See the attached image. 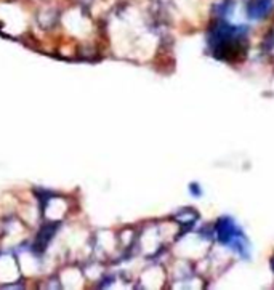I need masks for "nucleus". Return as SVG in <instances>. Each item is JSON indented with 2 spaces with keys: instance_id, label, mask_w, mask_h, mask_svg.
<instances>
[{
  "instance_id": "nucleus-1",
  "label": "nucleus",
  "mask_w": 274,
  "mask_h": 290,
  "mask_svg": "<svg viewBox=\"0 0 274 290\" xmlns=\"http://www.w3.org/2000/svg\"><path fill=\"white\" fill-rule=\"evenodd\" d=\"M216 234H218V240L221 244H236L234 245L236 250L239 253L245 255L244 236L231 218H220L218 220V223H216Z\"/></svg>"
},
{
  "instance_id": "nucleus-2",
  "label": "nucleus",
  "mask_w": 274,
  "mask_h": 290,
  "mask_svg": "<svg viewBox=\"0 0 274 290\" xmlns=\"http://www.w3.org/2000/svg\"><path fill=\"white\" fill-rule=\"evenodd\" d=\"M274 5V0H252L250 4L247 5V13L250 18L258 20V18H264Z\"/></svg>"
},
{
  "instance_id": "nucleus-3",
  "label": "nucleus",
  "mask_w": 274,
  "mask_h": 290,
  "mask_svg": "<svg viewBox=\"0 0 274 290\" xmlns=\"http://www.w3.org/2000/svg\"><path fill=\"white\" fill-rule=\"evenodd\" d=\"M58 229V224H45V226L40 229V232H39V236H37V239H36V248L39 252H42V250H45V247H47V244L50 242V239L55 236V231Z\"/></svg>"
}]
</instances>
